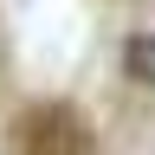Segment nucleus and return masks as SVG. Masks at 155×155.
<instances>
[{
	"mask_svg": "<svg viewBox=\"0 0 155 155\" xmlns=\"http://www.w3.org/2000/svg\"><path fill=\"white\" fill-rule=\"evenodd\" d=\"M91 136L84 123L65 110V104H39L26 110V123H19V155H84Z\"/></svg>",
	"mask_w": 155,
	"mask_h": 155,
	"instance_id": "1",
	"label": "nucleus"
},
{
	"mask_svg": "<svg viewBox=\"0 0 155 155\" xmlns=\"http://www.w3.org/2000/svg\"><path fill=\"white\" fill-rule=\"evenodd\" d=\"M123 78L142 84V91H155V32H149V26L123 39Z\"/></svg>",
	"mask_w": 155,
	"mask_h": 155,
	"instance_id": "2",
	"label": "nucleus"
}]
</instances>
